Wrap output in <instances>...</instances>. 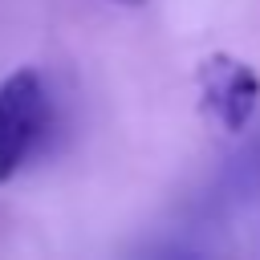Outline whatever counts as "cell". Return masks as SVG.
I'll use <instances>...</instances> for the list:
<instances>
[{
	"instance_id": "1",
	"label": "cell",
	"mask_w": 260,
	"mask_h": 260,
	"mask_svg": "<svg viewBox=\"0 0 260 260\" xmlns=\"http://www.w3.org/2000/svg\"><path fill=\"white\" fill-rule=\"evenodd\" d=\"M49 130V93L37 69H16L0 81V187L12 183L37 154Z\"/></svg>"
},
{
	"instance_id": "4",
	"label": "cell",
	"mask_w": 260,
	"mask_h": 260,
	"mask_svg": "<svg viewBox=\"0 0 260 260\" xmlns=\"http://www.w3.org/2000/svg\"><path fill=\"white\" fill-rule=\"evenodd\" d=\"M175 260H195V256H175Z\"/></svg>"
},
{
	"instance_id": "3",
	"label": "cell",
	"mask_w": 260,
	"mask_h": 260,
	"mask_svg": "<svg viewBox=\"0 0 260 260\" xmlns=\"http://www.w3.org/2000/svg\"><path fill=\"white\" fill-rule=\"evenodd\" d=\"M110 4H122V8H142L146 0H110Z\"/></svg>"
},
{
	"instance_id": "2",
	"label": "cell",
	"mask_w": 260,
	"mask_h": 260,
	"mask_svg": "<svg viewBox=\"0 0 260 260\" xmlns=\"http://www.w3.org/2000/svg\"><path fill=\"white\" fill-rule=\"evenodd\" d=\"M199 93H203V110L232 134H240L256 106H260V73L228 53H211L199 65Z\"/></svg>"
}]
</instances>
